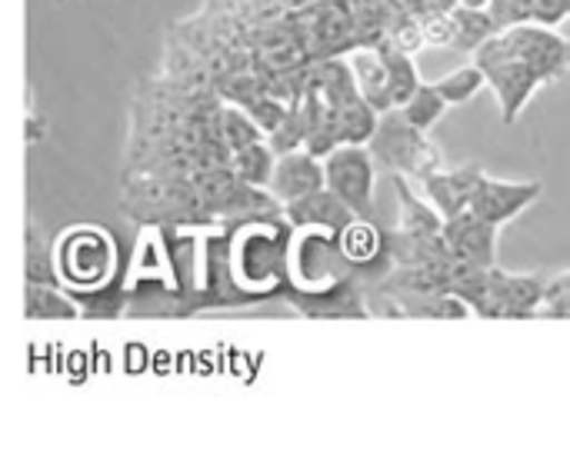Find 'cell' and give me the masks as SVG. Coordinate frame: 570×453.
I'll return each mask as SVG.
<instances>
[{
    "mask_svg": "<svg viewBox=\"0 0 570 453\" xmlns=\"http://www.w3.org/2000/svg\"><path fill=\"white\" fill-rule=\"evenodd\" d=\"M374 164H384L394 174L428 177L441 167L438 147L428 140V130H417L397 107L387 110V117H377L374 137H371Z\"/></svg>",
    "mask_w": 570,
    "mask_h": 453,
    "instance_id": "1",
    "label": "cell"
},
{
    "mask_svg": "<svg viewBox=\"0 0 570 453\" xmlns=\"http://www.w3.org/2000/svg\"><path fill=\"white\" fill-rule=\"evenodd\" d=\"M287 270L294 284L307 294L331 290L337 284H347V257L341 254L337 230L327 227H301L287 250Z\"/></svg>",
    "mask_w": 570,
    "mask_h": 453,
    "instance_id": "2",
    "label": "cell"
},
{
    "mask_svg": "<svg viewBox=\"0 0 570 453\" xmlns=\"http://www.w3.org/2000/svg\"><path fill=\"white\" fill-rule=\"evenodd\" d=\"M374 154L364 144H337L324 160V187L357 217H367L374 207Z\"/></svg>",
    "mask_w": 570,
    "mask_h": 453,
    "instance_id": "3",
    "label": "cell"
},
{
    "mask_svg": "<svg viewBox=\"0 0 570 453\" xmlns=\"http://www.w3.org/2000/svg\"><path fill=\"white\" fill-rule=\"evenodd\" d=\"M287 250L291 244L274 227H247L234 250V274L250 290L274 287L287 270Z\"/></svg>",
    "mask_w": 570,
    "mask_h": 453,
    "instance_id": "4",
    "label": "cell"
},
{
    "mask_svg": "<svg viewBox=\"0 0 570 453\" xmlns=\"http://www.w3.org/2000/svg\"><path fill=\"white\" fill-rule=\"evenodd\" d=\"M60 274L77 287H100L114 270L110 237L97 227H80L60 244Z\"/></svg>",
    "mask_w": 570,
    "mask_h": 453,
    "instance_id": "5",
    "label": "cell"
},
{
    "mask_svg": "<svg viewBox=\"0 0 570 453\" xmlns=\"http://www.w3.org/2000/svg\"><path fill=\"white\" fill-rule=\"evenodd\" d=\"M548 280L531 274H504L498 267L488 270V297L481 317H534L544 301Z\"/></svg>",
    "mask_w": 570,
    "mask_h": 453,
    "instance_id": "6",
    "label": "cell"
},
{
    "mask_svg": "<svg viewBox=\"0 0 570 453\" xmlns=\"http://www.w3.org/2000/svg\"><path fill=\"white\" fill-rule=\"evenodd\" d=\"M538 197H541V184L538 180H498V177L484 174L468 210L474 217L494 224V227H504L521 210H528Z\"/></svg>",
    "mask_w": 570,
    "mask_h": 453,
    "instance_id": "7",
    "label": "cell"
},
{
    "mask_svg": "<svg viewBox=\"0 0 570 453\" xmlns=\"http://www.w3.org/2000/svg\"><path fill=\"white\" fill-rule=\"evenodd\" d=\"M441 240L451 260L458 264H474V267H494V250H498V227L474 217L471 210L448 217L441 227Z\"/></svg>",
    "mask_w": 570,
    "mask_h": 453,
    "instance_id": "8",
    "label": "cell"
},
{
    "mask_svg": "<svg viewBox=\"0 0 570 453\" xmlns=\"http://www.w3.org/2000/svg\"><path fill=\"white\" fill-rule=\"evenodd\" d=\"M481 70L488 73V87L498 93L501 100V110H504V120L511 124L521 107L531 100V93L544 83L541 73L524 63V60H514V57H501V60H484Z\"/></svg>",
    "mask_w": 570,
    "mask_h": 453,
    "instance_id": "9",
    "label": "cell"
},
{
    "mask_svg": "<svg viewBox=\"0 0 570 453\" xmlns=\"http://www.w3.org/2000/svg\"><path fill=\"white\" fill-rule=\"evenodd\" d=\"M484 177V167L481 164H468V167H458V170H431L424 180V190H428V200L434 204V210L448 220V217H458L471 207V197L478 190Z\"/></svg>",
    "mask_w": 570,
    "mask_h": 453,
    "instance_id": "10",
    "label": "cell"
},
{
    "mask_svg": "<svg viewBox=\"0 0 570 453\" xmlns=\"http://www.w3.org/2000/svg\"><path fill=\"white\" fill-rule=\"evenodd\" d=\"M321 187H324V167L317 164V157L311 150H304V154L291 150V154L281 157V164H274L271 190L284 204L301 200V197H307V194H314Z\"/></svg>",
    "mask_w": 570,
    "mask_h": 453,
    "instance_id": "11",
    "label": "cell"
},
{
    "mask_svg": "<svg viewBox=\"0 0 570 453\" xmlns=\"http://www.w3.org/2000/svg\"><path fill=\"white\" fill-rule=\"evenodd\" d=\"M287 217H291V224H297V227H327V230H341V227L351 224L357 214H354L334 190L321 187V190H314V194H307V197H301V200H291V204H287Z\"/></svg>",
    "mask_w": 570,
    "mask_h": 453,
    "instance_id": "12",
    "label": "cell"
},
{
    "mask_svg": "<svg viewBox=\"0 0 570 453\" xmlns=\"http://www.w3.org/2000/svg\"><path fill=\"white\" fill-rule=\"evenodd\" d=\"M337 244H341V254L347 257V264L357 270L387 257V240L367 217H354L351 224H344L337 230Z\"/></svg>",
    "mask_w": 570,
    "mask_h": 453,
    "instance_id": "13",
    "label": "cell"
},
{
    "mask_svg": "<svg viewBox=\"0 0 570 453\" xmlns=\"http://www.w3.org/2000/svg\"><path fill=\"white\" fill-rule=\"evenodd\" d=\"M351 73H354L357 93H361L377 114H387V110H391V90H387V70H384L381 50H377V47L357 50L354 60H351Z\"/></svg>",
    "mask_w": 570,
    "mask_h": 453,
    "instance_id": "14",
    "label": "cell"
},
{
    "mask_svg": "<svg viewBox=\"0 0 570 453\" xmlns=\"http://www.w3.org/2000/svg\"><path fill=\"white\" fill-rule=\"evenodd\" d=\"M381 50V60H384V70H387V90H391V107H404L407 97L421 87V73H417V63L411 53L404 50H394L387 43H377Z\"/></svg>",
    "mask_w": 570,
    "mask_h": 453,
    "instance_id": "15",
    "label": "cell"
},
{
    "mask_svg": "<svg viewBox=\"0 0 570 453\" xmlns=\"http://www.w3.org/2000/svg\"><path fill=\"white\" fill-rule=\"evenodd\" d=\"M397 190H401V234L407 237H421V240H431V237H441V227H444V217L434 210V204H421L411 197L407 184L397 177Z\"/></svg>",
    "mask_w": 570,
    "mask_h": 453,
    "instance_id": "16",
    "label": "cell"
},
{
    "mask_svg": "<svg viewBox=\"0 0 570 453\" xmlns=\"http://www.w3.org/2000/svg\"><path fill=\"white\" fill-rule=\"evenodd\" d=\"M451 17H454V47L461 50H478L498 33L488 7H454Z\"/></svg>",
    "mask_w": 570,
    "mask_h": 453,
    "instance_id": "17",
    "label": "cell"
},
{
    "mask_svg": "<svg viewBox=\"0 0 570 453\" xmlns=\"http://www.w3.org/2000/svg\"><path fill=\"white\" fill-rule=\"evenodd\" d=\"M374 127H377V110L364 97H354L344 107H337L341 144H367L374 137Z\"/></svg>",
    "mask_w": 570,
    "mask_h": 453,
    "instance_id": "18",
    "label": "cell"
},
{
    "mask_svg": "<svg viewBox=\"0 0 570 453\" xmlns=\"http://www.w3.org/2000/svg\"><path fill=\"white\" fill-rule=\"evenodd\" d=\"M434 87L441 90V97L448 100V107H454V104H468V100H474V97L481 93V87H488V73H484V70H481V63L474 60V63H464V67L451 70V73H448V77H441Z\"/></svg>",
    "mask_w": 570,
    "mask_h": 453,
    "instance_id": "19",
    "label": "cell"
},
{
    "mask_svg": "<svg viewBox=\"0 0 570 453\" xmlns=\"http://www.w3.org/2000/svg\"><path fill=\"white\" fill-rule=\"evenodd\" d=\"M417 130H431L444 114H448V100L441 97V90L434 83H421L404 107H397Z\"/></svg>",
    "mask_w": 570,
    "mask_h": 453,
    "instance_id": "20",
    "label": "cell"
},
{
    "mask_svg": "<svg viewBox=\"0 0 570 453\" xmlns=\"http://www.w3.org/2000/svg\"><path fill=\"white\" fill-rule=\"evenodd\" d=\"M234 160H237V177H240L244 184L261 187V184H267L271 174H274V150L264 147L261 140L250 144V147H240V150L234 154Z\"/></svg>",
    "mask_w": 570,
    "mask_h": 453,
    "instance_id": "21",
    "label": "cell"
},
{
    "mask_svg": "<svg viewBox=\"0 0 570 453\" xmlns=\"http://www.w3.org/2000/svg\"><path fill=\"white\" fill-rule=\"evenodd\" d=\"M220 137L230 147V154H237L240 147H250L261 140V127L254 124V117L240 114V110H224L220 117Z\"/></svg>",
    "mask_w": 570,
    "mask_h": 453,
    "instance_id": "22",
    "label": "cell"
},
{
    "mask_svg": "<svg viewBox=\"0 0 570 453\" xmlns=\"http://www.w3.org/2000/svg\"><path fill=\"white\" fill-rule=\"evenodd\" d=\"M421 30H424V43L454 47V17H451V10L421 13Z\"/></svg>",
    "mask_w": 570,
    "mask_h": 453,
    "instance_id": "23",
    "label": "cell"
},
{
    "mask_svg": "<svg viewBox=\"0 0 570 453\" xmlns=\"http://www.w3.org/2000/svg\"><path fill=\"white\" fill-rule=\"evenodd\" d=\"M491 0H458V7H488Z\"/></svg>",
    "mask_w": 570,
    "mask_h": 453,
    "instance_id": "24",
    "label": "cell"
},
{
    "mask_svg": "<svg viewBox=\"0 0 570 453\" xmlns=\"http://www.w3.org/2000/svg\"><path fill=\"white\" fill-rule=\"evenodd\" d=\"M564 7H568V17H570V0H564Z\"/></svg>",
    "mask_w": 570,
    "mask_h": 453,
    "instance_id": "25",
    "label": "cell"
}]
</instances>
